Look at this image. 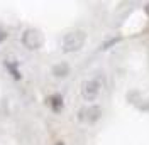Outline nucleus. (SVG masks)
<instances>
[{
    "label": "nucleus",
    "instance_id": "obj_8",
    "mask_svg": "<svg viewBox=\"0 0 149 145\" xmlns=\"http://www.w3.org/2000/svg\"><path fill=\"white\" fill-rule=\"evenodd\" d=\"M146 14H148V15H149V3H148V5H146Z\"/></svg>",
    "mask_w": 149,
    "mask_h": 145
},
{
    "label": "nucleus",
    "instance_id": "obj_9",
    "mask_svg": "<svg viewBox=\"0 0 149 145\" xmlns=\"http://www.w3.org/2000/svg\"><path fill=\"white\" fill-rule=\"evenodd\" d=\"M56 145H65V144H63V142H58V144H56Z\"/></svg>",
    "mask_w": 149,
    "mask_h": 145
},
{
    "label": "nucleus",
    "instance_id": "obj_7",
    "mask_svg": "<svg viewBox=\"0 0 149 145\" xmlns=\"http://www.w3.org/2000/svg\"><path fill=\"white\" fill-rule=\"evenodd\" d=\"M5 36H7L5 32H0V41H3V39H5Z\"/></svg>",
    "mask_w": 149,
    "mask_h": 145
},
{
    "label": "nucleus",
    "instance_id": "obj_3",
    "mask_svg": "<svg viewBox=\"0 0 149 145\" xmlns=\"http://www.w3.org/2000/svg\"><path fill=\"white\" fill-rule=\"evenodd\" d=\"M100 93V83L97 79H88V81L83 83L81 86V96H83L86 101H93Z\"/></svg>",
    "mask_w": 149,
    "mask_h": 145
},
{
    "label": "nucleus",
    "instance_id": "obj_2",
    "mask_svg": "<svg viewBox=\"0 0 149 145\" xmlns=\"http://www.w3.org/2000/svg\"><path fill=\"white\" fill-rule=\"evenodd\" d=\"M20 41H22L24 47H27L29 51H36L42 46V36L37 29H26Z\"/></svg>",
    "mask_w": 149,
    "mask_h": 145
},
{
    "label": "nucleus",
    "instance_id": "obj_6",
    "mask_svg": "<svg viewBox=\"0 0 149 145\" xmlns=\"http://www.w3.org/2000/svg\"><path fill=\"white\" fill-rule=\"evenodd\" d=\"M51 103H53V108H54L56 111H59V110H61V96H59V95L53 96V98H51Z\"/></svg>",
    "mask_w": 149,
    "mask_h": 145
},
{
    "label": "nucleus",
    "instance_id": "obj_1",
    "mask_svg": "<svg viewBox=\"0 0 149 145\" xmlns=\"http://www.w3.org/2000/svg\"><path fill=\"white\" fill-rule=\"evenodd\" d=\"M86 41V34L83 30H71L63 37V51L65 52H76L83 47Z\"/></svg>",
    "mask_w": 149,
    "mask_h": 145
},
{
    "label": "nucleus",
    "instance_id": "obj_4",
    "mask_svg": "<svg viewBox=\"0 0 149 145\" xmlns=\"http://www.w3.org/2000/svg\"><path fill=\"white\" fill-rule=\"evenodd\" d=\"M85 113H88V120H90V122H95V120H98V118H100L102 110H100V106H95V105H93L92 108H88Z\"/></svg>",
    "mask_w": 149,
    "mask_h": 145
},
{
    "label": "nucleus",
    "instance_id": "obj_5",
    "mask_svg": "<svg viewBox=\"0 0 149 145\" xmlns=\"http://www.w3.org/2000/svg\"><path fill=\"white\" fill-rule=\"evenodd\" d=\"M68 71H70V68H68V64H65V63H61V64H58V66H54V68H53V72H54L56 76H59V78L66 76V74H68Z\"/></svg>",
    "mask_w": 149,
    "mask_h": 145
}]
</instances>
